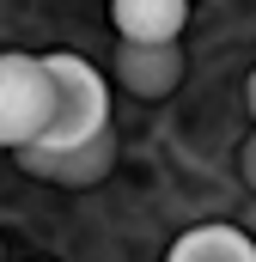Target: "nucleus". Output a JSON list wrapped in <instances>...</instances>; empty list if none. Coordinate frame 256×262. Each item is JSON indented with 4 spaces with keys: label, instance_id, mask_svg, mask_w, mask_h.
<instances>
[{
    "label": "nucleus",
    "instance_id": "obj_3",
    "mask_svg": "<svg viewBox=\"0 0 256 262\" xmlns=\"http://www.w3.org/2000/svg\"><path fill=\"white\" fill-rule=\"evenodd\" d=\"M31 177H43V183H67V189H86V183H104L110 177V165H116V134H98V140H86V146H73V152H49V146H18L12 152Z\"/></svg>",
    "mask_w": 256,
    "mask_h": 262
},
{
    "label": "nucleus",
    "instance_id": "obj_2",
    "mask_svg": "<svg viewBox=\"0 0 256 262\" xmlns=\"http://www.w3.org/2000/svg\"><path fill=\"white\" fill-rule=\"evenodd\" d=\"M49 110H55V85H49L43 55L6 49L0 55V152L37 146L49 128Z\"/></svg>",
    "mask_w": 256,
    "mask_h": 262
},
{
    "label": "nucleus",
    "instance_id": "obj_7",
    "mask_svg": "<svg viewBox=\"0 0 256 262\" xmlns=\"http://www.w3.org/2000/svg\"><path fill=\"white\" fill-rule=\"evenodd\" d=\"M238 165H244V183H250V189H256V134H250V140H244V152H238Z\"/></svg>",
    "mask_w": 256,
    "mask_h": 262
},
{
    "label": "nucleus",
    "instance_id": "obj_6",
    "mask_svg": "<svg viewBox=\"0 0 256 262\" xmlns=\"http://www.w3.org/2000/svg\"><path fill=\"white\" fill-rule=\"evenodd\" d=\"M165 262H256V244L238 226H189Z\"/></svg>",
    "mask_w": 256,
    "mask_h": 262
},
{
    "label": "nucleus",
    "instance_id": "obj_1",
    "mask_svg": "<svg viewBox=\"0 0 256 262\" xmlns=\"http://www.w3.org/2000/svg\"><path fill=\"white\" fill-rule=\"evenodd\" d=\"M43 67H49V85H55V110H49V128H43L37 146L73 152V146L110 134V85H104V73L92 61H79V55H43Z\"/></svg>",
    "mask_w": 256,
    "mask_h": 262
},
{
    "label": "nucleus",
    "instance_id": "obj_8",
    "mask_svg": "<svg viewBox=\"0 0 256 262\" xmlns=\"http://www.w3.org/2000/svg\"><path fill=\"white\" fill-rule=\"evenodd\" d=\"M244 98H250V116H256V73H250V85H244Z\"/></svg>",
    "mask_w": 256,
    "mask_h": 262
},
{
    "label": "nucleus",
    "instance_id": "obj_5",
    "mask_svg": "<svg viewBox=\"0 0 256 262\" xmlns=\"http://www.w3.org/2000/svg\"><path fill=\"white\" fill-rule=\"evenodd\" d=\"M110 18L122 43H177L189 0H110Z\"/></svg>",
    "mask_w": 256,
    "mask_h": 262
},
{
    "label": "nucleus",
    "instance_id": "obj_4",
    "mask_svg": "<svg viewBox=\"0 0 256 262\" xmlns=\"http://www.w3.org/2000/svg\"><path fill=\"white\" fill-rule=\"evenodd\" d=\"M116 79L134 98H165L183 79V49L177 43H122L116 49Z\"/></svg>",
    "mask_w": 256,
    "mask_h": 262
},
{
    "label": "nucleus",
    "instance_id": "obj_9",
    "mask_svg": "<svg viewBox=\"0 0 256 262\" xmlns=\"http://www.w3.org/2000/svg\"><path fill=\"white\" fill-rule=\"evenodd\" d=\"M0 262H6V250H0Z\"/></svg>",
    "mask_w": 256,
    "mask_h": 262
}]
</instances>
